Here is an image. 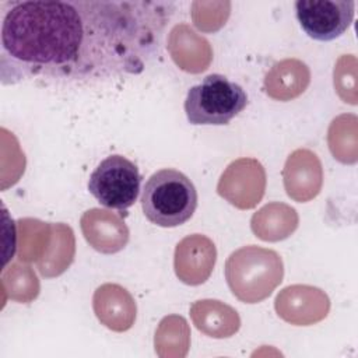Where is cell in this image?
<instances>
[{
	"label": "cell",
	"mask_w": 358,
	"mask_h": 358,
	"mask_svg": "<svg viewBox=\"0 0 358 358\" xmlns=\"http://www.w3.org/2000/svg\"><path fill=\"white\" fill-rule=\"evenodd\" d=\"M0 78L88 84L140 74L159 53L175 3L22 0L0 4Z\"/></svg>",
	"instance_id": "cell-1"
},
{
	"label": "cell",
	"mask_w": 358,
	"mask_h": 358,
	"mask_svg": "<svg viewBox=\"0 0 358 358\" xmlns=\"http://www.w3.org/2000/svg\"><path fill=\"white\" fill-rule=\"evenodd\" d=\"M197 207V190L180 171L164 168L154 172L141 193L145 218L162 228H175L187 222Z\"/></svg>",
	"instance_id": "cell-2"
},
{
	"label": "cell",
	"mask_w": 358,
	"mask_h": 358,
	"mask_svg": "<svg viewBox=\"0 0 358 358\" xmlns=\"http://www.w3.org/2000/svg\"><path fill=\"white\" fill-rule=\"evenodd\" d=\"M284 267L274 250L245 246L231 253L225 264V278L232 294L246 302L256 303L267 298L282 281Z\"/></svg>",
	"instance_id": "cell-3"
},
{
	"label": "cell",
	"mask_w": 358,
	"mask_h": 358,
	"mask_svg": "<svg viewBox=\"0 0 358 358\" xmlns=\"http://www.w3.org/2000/svg\"><path fill=\"white\" fill-rule=\"evenodd\" d=\"M245 90L222 74H210L193 85L185 99V112L190 124H228L248 106Z\"/></svg>",
	"instance_id": "cell-4"
},
{
	"label": "cell",
	"mask_w": 358,
	"mask_h": 358,
	"mask_svg": "<svg viewBox=\"0 0 358 358\" xmlns=\"http://www.w3.org/2000/svg\"><path fill=\"white\" fill-rule=\"evenodd\" d=\"M141 175L134 162L113 154L102 159L88 179V190L108 208L124 211L138 197Z\"/></svg>",
	"instance_id": "cell-5"
},
{
	"label": "cell",
	"mask_w": 358,
	"mask_h": 358,
	"mask_svg": "<svg viewBox=\"0 0 358 358\" xmlns=\"http://www.w3.org/2000/svg\"><path fill=\"white\" fill-rule=\"evenodd\" d=\"M295 13L301 28L315 41H333L351 25L355 14L352 0H298Z\"/></svg>",
	"instance_id": "cell-6"
},
{
	"label": "cell",
	"mask_w": 358,
	"mask_h": 358,
	"mask_svg": "<svg viewBox=\"0 0 358 358\" xmlns=\"http://www.w3.org/2000/svg\"><path fill=\"white\" fill-rule=\"evenodd\" d=\"M217 257L214 243L204 235L194 234L182 239L175 250V271L180 281L189 285L204 282Z\"/></svg>",
	"instance_id": "cell-7"
},
{
	"label": "cell",
	"mask_w": 358,
	"mask_h": 358,
	"mask_svg": "<svg viewBox=\"0 0 358 358\" xmlns=\"http://www.w3.org/2000/svg\"><path fill=\"white\" fill-rule=\"evenodd\" d=\"M81 228L91 246L102 253L119 252L129 239V229L124 222L98 208L85 211L81 218Z\"/></svg>",
	"instance_id": "cell-8"
},
{
	"label": "cell",
	"mask_w": 358,
	"mask_h": 358,
	"mask_svg": "<svg viewBox=\"0 0 358 358\" xmlns=\"http://www.w3.org/2000/svg\"><path fill=\"white\" fill-rule=\"evenodd\" d=\"M94 309L98 319L103 323H106L112 310H115L117 330L129 329L136 317L134 301L124 288L116 284H105L95 291Z\"/></svg>",
	"instance_id": "cell-9"
},
{
	"label": "cell",
	"mask_w": 358,
	"mask_h": 358,
	"mask_svg": "<svg viewBox=\"0 0 358 358\" xmlns=\"http://www.w3.org/2000/svg\"><path fill=\"white\" fill-rule=\"evenodd\" d=\"M302 178L320 189L322 169L315 154L308 150H298L289 155L284 168V185L289 197L301 201Z\"/></svg>",
	"instance_id": "cell-10"
},
{
	"label": "cell",
	"mask_w": 358,
	"mask_h": 358,
	"mask_svg": "<svg viewBox=\"0 0 358 358\" xmlns=\"http://www.w3.org/2000/svg\"><path fill=\"white\" fill-rule=\"evenodd\" d=\"M192 317L197 329L206 333L208 331L213 322L217 323L218 337H228L229 334L234 333V330L227 324H231L239 329V323H241L236 310H234L228 305L221 303L220 301H211V299L197 301L192 306Z\"/></svg>",
	"instance_id": "cell-11"
},
{
	"label": "cell",
	"mask_w": 358,
	"mask_h": 358,
	"mask_svg": "<svg viewBox=\"0 0 358 358\" xmlns=\"http://www.w3.org/2000/svg\"><path fill=\"white\" fill-rule=\"evenodd\" d=\"M263 214H266L270 220H273L274 224L264 228L262 232H259L256 236H259L263 241H280L285 239L295 231L294 227L278 224V221H288V220H298V215L294 208L288 207L287 204L281 203H271L267 204L260 210Z\"/></svg>",
	"instance_id": "cell-12"
}]
</instances>
